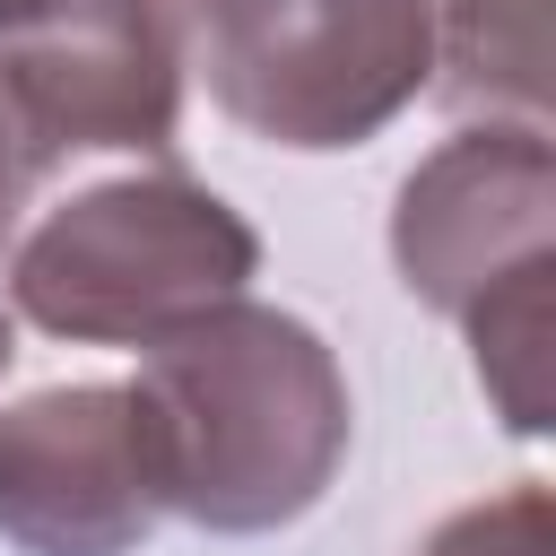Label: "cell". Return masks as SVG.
<instances>
[{"mask_svg":"<svg viewBox=\"0 0 556 556\" xmlns=\"http://www.w3.org/2000/svg\"><path fill=\"white\" fill-rule=\"evenodd\" d=\"M434 61L460 104L547 122V0H434Z\"/></svg>","mask_w":556,"mask_h":556,"instance_id":"obj_7","label":"cell"},{"mask_svg":"<svg viewBox=\"0 0 556 556\" xmlns=\"http://www.w3.org/2000/svg\"><path fill=\"white\" fill-rule=\"evenodd\" d=\"M35 9H43V0H0V35H9V26H26Z\"/></svg>","mask_w":556,"mask_h":556,"instance_id":"obj_10","label":"cell"},{"mask_svg":"<svg viewBox=\"0 0 556 556\" xmlns=\"http://www.w3.org/2000/svg\"><path fill=\"white\" fill-rule=\"evenodd\" d=\"M26 174H35V156H26V139H17V122H9V104H0V217L17 208V191H26Z\"/></svg>","mask_w":556,"mask_h":556,"instance_id":"obj_9","label":"cell"},{"mask_svg":"<svg viewBox=\"0 0 556 556\" xmlns=\"http://www.w3.org/2000/svg\"><path fill=\"white\" fill-rule=\"evenodd\" d=\"M130 391L148 408L165 513L217 539L304 521L330 495L356 426L348 374L321 348V330L252 295H226L148 339Z\"/></svg>","mask_w":556,"mask_h":556,"instance_id":"obj_1","label":"cell"},{"mask_svg":"<svg viewBox=\"0 0 556 556\" xmlns=\"http://www.w3.org/2000/svg\"><path fill=\"white\" fill-rule=\"evenodd\" d=\"M417 556H556V504L539 478L486 495V504H460L452 521H434V539Z\"/></svg>","mask_w":556,"mask_h":556,"instance_id":"obj_8","label":"cell"},{"mask_svg":"<svg viewBox=\"0 0 556 556\" xmlns=\"http://www.w3.org/2000/svg\"><path fill=\"white\" fill-rule=\"evenodd\" d=\"M182 70V0H43L0 35V104L35 165L96 148L165 156Z\"/></svg>","mask_w":556,"mask_h":556,"instance_id":"obj_5","label":"cell"},{"mask_svg":"<svg viewBox=\"0 0 556 556\" xmlns=\"http://www.w3.org/2000/svg\"><path fill=\"white\" fill-rule=\"evenodd\" d=\"M261 269V235L191 174H122L87 182L52 217H35L9 252V313L52 339L148 348L174 321L243 295Z\"/></svg>","mask_w":556,"mask_h":556,"instance_id":"obj_3","label":"cell"},{"mask_svg":"<svg viewBox=\"0 0 556 556\" xmlns=\"http://www.w3.org/2000/svg\"><path fill=\"white\" fill-rule=\"evenodd\" d=\"M9 356H17V321H9V304H0V374H9Z\"/></svg>","mask_w":556,"mask_h":556,"instance_id":"obj_11","label":"cell"},{"mask_svg":"<svg viewBox=\"0 0 556 556\" xmlns=\"http://www.w3.org/2000/svg\"><path fill=\"white\" fill-rule=\"evenodd\" d=\"M217 113L269 148H356L434 78V0H182Z\"/></svg>","mask_w":556,"mask_h":556,"instance_id":"obj_4","label":"cell"},{"mask_svg":"<svg viewBox=\"0 0 556 556\" xmlns=\"http://www.w3.org/2000/svg\"><path fill=\"white\" fill-rule=\"evenodd\" d=\"M165 521L130 382H61L0 408V539L17 556H130Z\"/></svg>","mask_w":556,"mask_h":556,"instance_id":"obj_6","label":"cell"},{"mask_svg":"<svg viewBox=\"0 0 556 556\" xmlns=\"http://www.w3.org/2000/svg\"><path fill=\"white\" fill-rule=\"evenodd\" d=\"M556 148L547 122H486L443 139L391 208L408 295L469 330L478 382L513 434L547 426V278H556Z\"/></svg>","mask_w":556,"mask_h":556,"instance_id":"obj_2","label":"cell"}]
</instances>
